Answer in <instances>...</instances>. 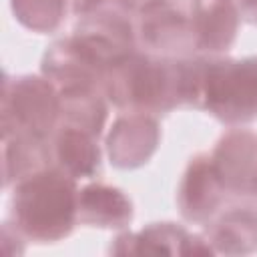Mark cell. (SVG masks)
I'll return each instance as SVG.
<instances>
[{
  "label": "cell",
  "mask_w": 257,
  "mask_h": 257,
  "mask_svg": "<svg viewBox=\"0 0 257 257\" xmlns=\"http://www.w3.org/2000/svg\"><path fill=\"white\" fill-rule=\"evenodd\" d=\"M2 159H4V187L16 185L26 175L50 165L48 141L8 135L2 137Z\"/></svg>",
  "instance_id": "e0dca14e"
},
{
  "label": "cell",
  "mask_w": 257,
  "mask_h": 257,
  "mask_svg": "<svg viewBox=\"0 0 257 257\" xmlns=\"http://www.w3.org/2000/svg\"><path fill=\"white\" fill-rule=\"evenodd\" d=\"M237 6L243 20L257 26V0H237Z\"/></svg>",
  "instance_id": "ffe728a7"
},
{
  "label": "cell",
  "mask_w": 257,
  "mask_h": 257,
  "mask_svg": "<svg viewBox=\"0 0 257 257\" xmlns=\"http://www.w3.org/2000/svg\"><path fill=\"white\" fill-rule=\"evenodd\" d=\"M102 90L118 110L167 114L179 106H193L195 56H159L135 50L104 76Z\"/></svg>",
  "instance_id": "6da1fadb"
},
{
  "label": "cell",
  "mask_w": 257,
  "mask_h": 257,
  "mask_svg": "<svg viewBox=\"0 0 257 257\" xmlns=\"http://www.w3.org/2000/svg\"><path fill=\"white\" fill-rule=\"evenodd\" d=\"M255 199H257V195H255Z\"/></svg>",
  "instance_id": "7402d4cb"
},
{
  "label": "cell",
  "mask_w": 257,
  "mask_h": 257,
  "mask_svg": "<svg viewBox=\"0 0 257 257\" xmlns=\"http://www.w3.org/2000/svg\"><path fill=\"white\" fill-rule=\"evenodd\" d=\"M0 112L2 137L24 135L48 141L60 122L58 88L46 76H4Z\"/></svg>",
  "instance_id": "277c9868"
},
{
  "label": "cell",
  "mask_w": 257,
  "mask_h": 257,
  "mask_svg": "<svg viewBox=\"0 0 257 257\" xmlns=\"http://www.w3.org/2000/svg\"><path fill=\"white\" fill-rule=\"evenodd\" d=\"M60 122L84 128L96 137L102 135L108 116V98L100 86H68L58 88Z\"/></svg>",
  "instance_id": "2e32d148"
},
{
  "label": "cell",
  "mask_w": 257,
  "mask_h": 257,
  "mask_svg": "<svg viewBox=\"0 0 257 257\" xmlns=\"http://www.w3.org/2000/svg\"><path fill=\"white\" fill-rule=\"evenodd\" d=\"M112 255H213L203 235L189 233L183 225L149 223L137 233H120L112 239Z\"/></svg>",
  "instance_id": "30bf717a"
},
{
  "label": "cell",
  "mask_w": 257,
  "mask_h": 257,
  "mask_svg": "<svg viewBox=\"0 0 257 257\" xmlns=\"http://www.w3.org/2000/svg\"><path fill=\"white\" fill-rule=\"evenodd\" d=\"M133 217V201L118 187L96 181L78 191V223L82 225L122 231Z\"/></svg>",
  "instance_id": "9a60e30c"
},
{
  "label": "cell",
  "mask_w": 257,
  "mask_h": 257,
  "mask_svg": "<svg viewBox=\"0 0 257 257\" xmlns=\"http://www.w3.org/2000/svg\"><path fill=\"white\" fill-rule=\"evenodd\" d=\"M189 20L193 46L219 56L233 46L241 14L237 0H193Z\"/></svg>",
  "instance_id": "7c38bea8"
},
{
  "label": "cell",
  "mask_w": 257,
  "mask_h": 257,
  "mask_svg": "<svg viewBox=\"0 0 257 257\" xmlns=\"http://www.w3.org/2000/svg\"><path fill=\"white\" fill-rule=\"evenodd\" d=\"M203 239L219 255H251L257 251V209L235 205L205 223Z\"/></svg>",
  "instance_id": "5bb4252c"
},
{
  "label": "cell",
  "mask_w": 257,
  "mask_h": 257,
  "mask_svg": "<svg viewBox=\"0 0 257 257\" xmlns=\"http://www.w3.org/2000/svg\"><path fill=\"white\" fill-rule=\"evenodd\" d=\"M78 223L76 179L46 165L20 179L10 195V225L34 243H56Z\"/></svg>",
  "instance_id": "7a4b0ae2"
},
{
  "label": "cell",
  "mask_w": 257,
  "mask_h": 257,
  "mask_svg": "<svg viewBox=\"0 0 257 257\" xmlns=\"http://www.w3.org/2000/svg\"><path fill=\"white\" fill-rule=\"evenodd\" d=\"M149 2H153V0H116L118 8H120V10H124L126 14H128V12L137 14V12H139L145 4H149Z\"/></svg>",
  "instance_id": "44dd1931"
},
{
  "label": "cell",
  "mask_w": 257,
  "mask_h": 257,
  "mask_svg": "<svg viewBox=\"0 0 257 257\" xmlns=\"http://www.w3.org/2000/svg\"><path fill=\"white\" fill-rule=\"evenodd\" d=\"M227 189L213 165L209 153L195 155L179 181L177 187V207L187 223L205 225L223 207Z\"/></svg>",
  "instance_id": "52a82bcc"
},
{
  "label": "cell",
  "mask_w": 257,
  "mask_h": 257,
  "mask_svg": "<svg viewBox=\"0 0 257 257\" xmlns=\"http://www.w3.org/2000/svg\"><path fill=\"white\" fill-rule=\"evenodd\" d=\"M161 141L157 116L147 112H124L116 116L106 133L104 149L112 167L133 171L151 161Z\"/></svg>",
  "instance_id": "9c48e42d"
},
{
  "label": "cell",
  "mask_w": 257,
  "mask_h": 257,
  "mask_svg": "<svg viewBox=\"0 0 257 257\" xmlns=\"http://www.w3.org/2000/svg\"><path fill=\"white\" fill-rule=\"evenodd\" d=\"M110 2H112V0H70L72 12H74V16H78V18H82V16H86V14H92V12H98V10H102V8H110V6H108Z\"/></svg>",
  "instance_id": "d6986e66"
},
{
  "label": "cell",
  "mask_w": 257,
  "mask_h": 257,
  "mask_svg": "<svg viewBox=\"0 0 257 257\" xmlns=\"http://www.w3.org/2000/svg\"><path fill=\"white\" fill-rule=\"evenodd\" d=\"M137 42L159 56H187L193 46L189 14L177 0H153L137 12Z\"/></svg>",
  "instance_id": "5b68a950"
},
{
  "label": "cell",
  "mask_w": 257,
  "mask_h": 257,
  "mask_svg": "<svg viewBox=\"0 0 257 257\" xmlns=\"http://www.w3.org/2000/svg\"><path fill=\"white\" fill-rule=\"evenodd\" d=\"M50 165L72 179H92L100 173L98 137L64 122H58L48 139Z\"/></svg>",
  "instance_id": "4fadbf2b"
},
{
  "label": "cell",
  "mask_w": 257,
  "mask_h": 257,
  "mask_svg": "<svg viewBox=\"0 0 257 257\" xmlns=\"http://www.w3.org/2000/svg\"><path fill=\"white\" fill-rule=\"evenodd\" d=\"M72 36L108 70L124 56L139 50L135 22L120 8H102L78 18Z\"/></svg>",
  "instance_id": "8992f818"
},
{
  "label": "cell",
  "mask_w": 257,
  "mask_h": 257,
  "mask_svg": "<svg viewBox=\"0 0 257 257\" xmlns=\"http://www.w3.org/2000/svg\"><path fill=\"white\" fill-rule=\"evenodd\" d=\"M193 108L229 126L257 118V54L245 58L195 56Z\"/></svg>",
  "instance_id": "3957f363"
},
{
  "label": "cell",
  "mask_w": 257,
  "mask_h": 257,
  "mask_svg": "<svg viewBox=\"0 0 257 257\" xmlns=\"http://www.w3.org/2000/svg\"><path fill=\"white\" fill-rule=\"evenodd\" d=\"M213 165L227 189V195H257V133L249 128H229L211 153Z\"/></svg>",
  "instance_id": "ba28073f"
},
{
  "label": "cell",
  "mask_w": 257,
  "mask_h": 257,
  "mask_svg": "<svg viewBox=\"0 0 257 257\" xmlns=\"http://www.w3.org/2000/svg\"><path fill=\"white\" fill-rule=\"evenodd\" d=\"M68 0H10L14 18L38 34L56 32L66 16Z\"/></svg>",
  "instance_id": "ac0fdd59"
},
{
  "label": "cell",
  "mask_w": 257,
  "mask_h": 257,
  "mask_svg": "<svg viewBox=\"0 0 257 257\" xmlns=\"http://www.w3.org/2000/svg\"><path fill=\"white\" fill-rule=\"evenodd\" d=\"M42 76H46L56 88L68 86H100L106 76V68L70 34L52 42L40 62Z\"/></svg>",
  "instance_id": "8fae6325"
}]
</instances>
